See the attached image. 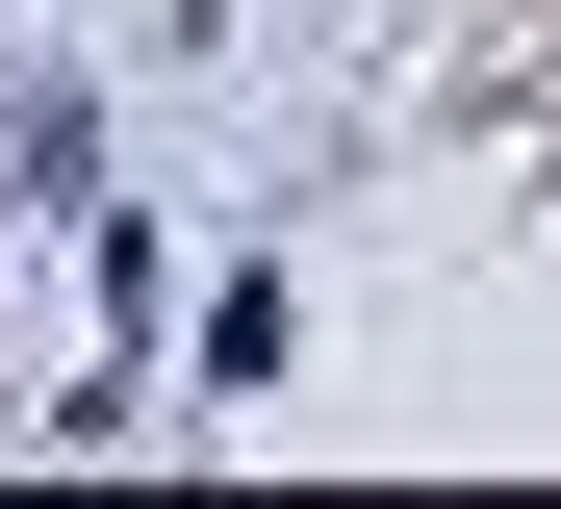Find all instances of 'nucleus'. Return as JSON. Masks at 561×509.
<instances>
[]
</instances>
